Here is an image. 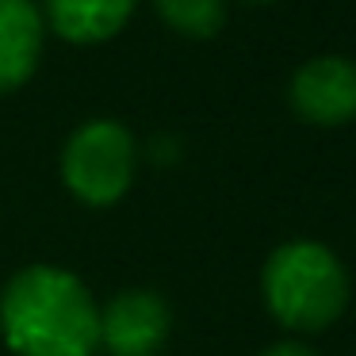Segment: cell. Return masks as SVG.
I'll return each mask as SVG.
<instances>
[{"label": "cell", "instance_id": "10", "mask_svg": "<svg viewBox=\"0 0 356 356\" xmlns=\"http://www.w3.org/2000/svg\"><path fill=\"white\" fill-rule=\"evenodd\" d=\"M253 4H264V0H253Z\"/></svg>", "mask_w": 356, "mask_h": 356}, {"label": "cell", "instance_id": "7", "mask_svg": "<svg viewBox=\"0 0 356 356\" xmlns=\"http://www.w3.org/2000/svg\"><path fill=\"white\" fill-rule=\"evenodd\" d=\"M138 0H42V19L65 42H108L131 19Z\"/></svg>", "mask_w": 356, "mask_h": 356}, {"label": "cell", "instance_id": "6", "mask_svg": "<svg viewBox=\"0 0 356 356\" xmlns=\"http://www.w3.org/2000/svg\"><path fill=\"white\" fill-rule=\"evenodd\" d=\"M42 31L47 19L35 0H0V92H16L35 77Z\"/></svg>", "mask_w": 356, "mask_h": 356}, {"label": "cell", "instance_id": "8", "mask_svg": "<svg viewBox=\"0 0 356 356\" xmlns=\"http://www.w3.org/2000/svg\"><path fill=\"white\" fill-rule=\"evenodd\" d=\"M157 16L188 39H211L226 24V0H154Z\"/></svg>", "mask_w": 356, "mask_h": 356}, {"label": "cell", "instance_id": "5", "mask_svg": "<svg viewBox=\"0 0 356 356\" xmlns=\"http://www.w3.org/2000/svg\"><path fill=\"white\" fill-rule=\"evenodd\" d=\"M291 111L302 123L314 127H341L356 119V62L337 54L310 58L299 65L287 88Z\"/></svg>", "mask_w": 356, "mask_h": 356}, {"label": "cell", "instance_id": "2", "mask_svg": "<svg viewBox=\"0 0 356 356\" xmlns=\"http://www.w3.org/2000/svg\"><path fill=\"white\" fill-rule=\"evenodd\" d=\"M264 307L280 325L295 333H322L345 314L348 276L322 241H284L272 249L261 272Z\"/></svg>", "mask_w": 356, "mask_h": 356}, {"label": "cell", "instance_id": "9", "mask_svg": "<svg viewBox=\"0 0 356 356\" xmlns=\"http://www.w3.org/2000/svg\"><path fill=\"white\" fill-rule=\"evenodd\" d=\"M261 356H318L310 345H302V341H276V345H268Z\"/></svg>", "mask_w": 356, "mask_h": 356}, {"label": "cell", "instance_id": "1", "mask_svg": "<svg viewBox=\"0 0 356 356\" xmlns=\"http://www.w3.org/2000/svg\"><path fill=\"white\" fill-rule=\"evenodd\" d=\"M0 337L16 356H96L100 307L73 272L27 264L0 291Z\"/></svg>", "mask_w": 356, "mask_h": 356}, {"label": "cell", "instance_id": "4", "mask_svg": "<svg viewBox=\"0 0 356 356\" xmlns=\"http://www.w3.org/2000/svg\"><path fill=\"white\" fill-rule=\"evenodd\" d=\"M169 330V302L149 287H127L100 310V345L108 356H157Z\"/></svg>", "mask_w": 356, "mask_h": 356}, {"label": "cell", "instance_id": "3", "mask_svg": "<svg viewBox=\"0 0 356 356\" xmlns=\"http://www.w3.org/2000/svg\"><path fill=\"white\" fill-rule=\"evenodd\" d=\"M134 165V134L115 119H92L62 146V184L85 207H111L131 192Z\"/></svg>", "mask_w": 356, "mask_h": 356}]
</instances>
